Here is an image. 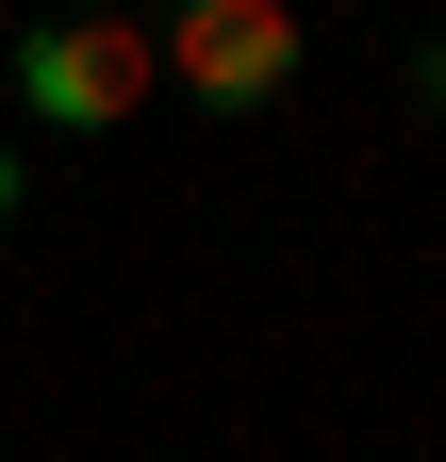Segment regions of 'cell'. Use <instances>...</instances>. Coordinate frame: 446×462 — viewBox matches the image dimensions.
Masks as SVG:
<instances>
[{
    "instance_id": "obj_1",
    "label": "cell",
    "mask_w": 446,
    "mask_h": 462,
    "mask_svg": "<svg viewBox=\"0 0 446 462\" xmlns=\"http://www.w3.org/2000/svg\"><path fill=\"white\" fill-rule=\"evenodd\" d=\"M149 83H165L149 17H33L17 33V116H50V133H133Z\"/></svg>"
},
{
    "instance_id": "obj_2",
    "label": "cell",
    "mask_w": 446,
    "mask_h": 462,
    "mask_svg": "<svg viewBox=\"0 0 446 462\" xmlns=\"http://www.w3.org/2000/svg\"><path fill=\"white\" fill-rule=\"evenodd\" d=\"M149 50H165V83H182L199 116H248V99H282L298 83V0H165L149 17Z\"/></svg>"
},
{
    "instance_id": "obj_3",
    "label": "cell",
    "mask_w": 446,
    "mask_h": 462,
    "mask_svg": "<svg viewBox=\"0 0 446 462\" xmlns=\"http://www.w3.org/2000/svg\"><path fill=\"white\" fill-rule=\"evenodd\" d=\"M413 99H430V116H446V33H430V50H413Z\"/></svg>"
},
{
    "instance_id": "obj_4",
    "label": "cell",
    "mask_w": 446,
    "mask_h": 462,
    "mask_svg": "<svg viewBox=\"0 0 446 462\" xmlns=\"http://www.w3.org/2000/svg\"><path fill=\"white\" fill-rule=\"evenodd\" d=\"M0 231H17V149H0Z\"/></svg>"
}]
</instances>
